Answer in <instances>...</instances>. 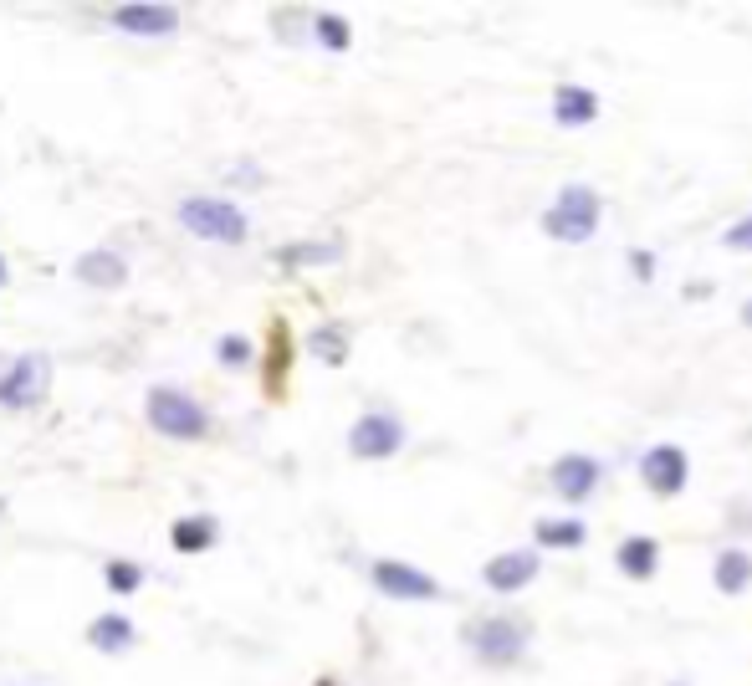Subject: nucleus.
Instances as JSON below:
<instances>
[{
	"label": "nucleus",
	"instance_id": "1a4fd4ad",
	"mask_svg": "<svg viewBox=\"0 0 752 686\" xmlns=\"http://www.w3.org/2000/svg\"><path fill=\"white\" fill-rule=\"evenodd\" d=\"M538 569H543V559L533 548H507V553H497V559H486L481 579H486V589H497V594H517V589H527L538 579Z\"/></svg>",
	"mask_w": 752,
	"mask_h": 686
},
{
	"label": "nucleus",
	"instance_id": "423d86ee",
	"mask_svg": "<svg viewBox=\"0 0 752 686\" xmlns=\"http://www.w3.org/2000/svg\"><path fill=\"white\" fill-rule=\"evenodd\" d=\"M400 446H405V425L394 420V415H384V410L359 415V420H353V431H348V451L359 456V461H389Z\"/></svg>",
	"mask_w": 752,
	"mask_h": 686
},
{
	"label": "nucleus",
	"instance_id": "cd10ccee",
	"mask_svg": "<svg viewBox=\"0 0 752 686\" xmlns=\"http://www.w3.org/2000/svg\"><path fill=\"white\" fill-rule=\"evenodd\" d=\"M0 282H6V256H0Z\"/></svg>",
	"mask_w": 752,
	"mask_h": 686
},
{
	"label": "nucleus",
	"instance_id": "20e7f679",
	"mask_svg": "<svg viewBox=\"0 0 752 686\" xmlns=\"http://www.w3.org/2000/svg\"><path fill=\"white\" fill-rule=\"evenodd\" d=\"M466 640H471L476 661H486V666H517L522 651H527V630L517 620H502V615L466 625Z\"/></svg>",
	"mask_w": 752,
	"mask_h": 686
},
{
	"label": "nucleus",
	"instance_id": "dca6fc26",
	"mask_svg": "<svg viewBox=\"0 0 752 686\" xmlns=\"http://www.w3.org/2000/svg\"><path fill=\"white\" fill-rule=\"evenodd\" d=\"M712 584H717L722 594H742V589L752 584V553H742V548H722V553H717V564H712Z\"/></svg>",
	"mask_w": 752,
	"mask_h": 686
},
{
	"label": "nucleus",
	"instance_id": "a878e982",
	"mask_svg": "<svg viewBox=\"0 0 752 686\" xmlns=\"http://www.w3.org/2000/svg\"><path fill=\"white\" fill-rule=\"evenodd\" d=\"M630 267H635V277H655V256L650 251H630Z\"/></svg>",
	"mask_w": 752,
	"mask_h": 686
},
{
	"label": "nucleus",
	"instance_id": "6ab92c4d",
	"mask_svg": "<svg viewBox=\"0 0 752 686\" xmlns=\"http://www.w3.org/2000/svg\"><path fill=\"white\" fill-rule=\"evenodd\" d=\"M338 251H343V241H318V246L307 241V246H282V251H277V262H282V267H307V262L318 267V262H333Z\"/></svg>",
	"mask_w": 752,
	"mask_h": 686
},
{
	"label": "nucleus",
	"instance_id": "a211bd4d",
	"mask_svg": "<svg viewBox=\"0 0 752 686\" xmlns=\"http://www.w3.org/2000/svg\"><path fill=\"white\" fill-rule=\"evenodd\" d=\"M533 538L543 543V548H584V523H573V518H538L533 523Z\"/></svg>",
	"mask_w": 752,
	"mask_h": 686
},
{
	"label": "nucleus",
	"instance_id": "f8f14e48",
	"mask_svg": "<svg viewBox=\"0 0 752 686\" xmlns=\"http://www.w3.org/2000/svg\"><path fill=\"white\" fill-rule=\"evenodd\" d=\"M553 118H558L563 128H584V123H594V118H599V93L579 88V82H563V88L553 93Z\"/></svg>",
	"mask_w": 752,
	"mask_h": 686
},
{
	"label": "nucleus",
	"instance_id": "aec40b11",
	"mask_svg": "<svg viewBox=\"0 0 752 686\" xmlns=\"http://www.w3.org/2000/svg\"><path fill=\"white\" fill-rule=\"evenodd\" d=\"M307 349H313L323 364H343V359H348V338H343V328H313Z\"/></svg>",
	"mask_w": 752,
	"mask_h": 686
},
{
	"label": "nucleus",
	"instance_id": "bb28decb",
	"mask_svg": "<svg viewBox=\"0 0 752 686\" xmlns=\"http://www.w3.org/2000/svg\"><path fill=\"white\" fill-rule=\"evenodd\" d=\"M742 323L752 328V297H747V303H742Z\"/></svg>",
	"mask_w": 752,
	"mask_h": 686
},
{
	"label": "nucleus",
	"instance_id": "7ed1b4c3",
	"mask_svg": "<svg viewBox=\"0 0 752 686\" xmlns=\"http://www.w3.org/2000/svg\"><path fill=\"white\" fill-rule=\"evenodd\" d=\"M180 226L200 241H220V246H236L246 241V210L220 200V195H190L180 205Z\"/></svg>",
	"mask_w": 752,
	"mask_h": 686
},
{
	"label": "nucleus",
	"instance_id": "0eeeda50",
	"mask_svg": "<svg viewBox=\"0 0 752 686\" xmlns=\"http://www.w3.org/2000/svg\"><path fill=\"white\" fill-rule=\"evenodd\" d=\"M640 477L655 497H681L686 492V477H691V456L676 446V441H660L640 456Z\"/></svg>",
	"mask_w": 752,
	"mask_h": 686
},
{
	"label": "nucleus",
	"instance_id": "6e6552de",
	"mask_svg": "<svg viewBox=\"0 0 752 686\" xmlns=\"http://www.w3.org/2000/svg\"><path fill=\"white\" fill-rule=\"evenodd\" d=\"M374 589L389 594V599H410V605L440 599V584H435L425 569L405 564V559H379V564H374Z\"/></svg>",
	"mask_w": 752,
	"mask_h": 686
},
{
	"label": "nucleus",
	"instance_id": "393cba45",
	"mask_svg": "<svg viewBox=\"0 0 752 686\" xmlns=\"http://www.w3.org/2000/svg\"><path fill=\"white\" fill-rule=\"evenodd\" d=\"M722 246L727 251H752V216H742L732 231H722Z\"/></svg>",
	"mask_w": 752,
	"mask_h": 686
},
{
	"label": "nucleus",
	"instance_id": "2eb2a0df",
	"mask_svg": "<svg viewBox=\"0 0 752 686\" xmlns=\"http://www.w3.org/2000/svg\"><path fill=\"white\" fill-rule=\"evenodd\" d=\"M134 620H128V615H98L93 625H87V646H93V651H128V646H134Z\"/></svg>",
	"mask_w": 752,
	"mask_h": 686
},
{
	"label": "nucleus",
	"instance_id": "f257e3e1",
	"mask_svg": "<svg viewBox=\"0 0 752 686\" xmlns=\"http://www.w3.org/2000/svg\"><path fill=\"white\" fill-rule=\"evenodd\" d=\"M599 216H604L599 190H589V185H563L558 200L543 210V231H548L553 241L579 246V241H589V236L599 231Z\"/></svg>",
	"mask_w": 752,
	"mask_h": 686
},
{
	"label": "nucleus",
	"instance_id": "5701e85b",
	"mask_svg": "<svg viewBox=\"0 0 752 686\" xmlns=\"http://www.w3.org/2000/svg\"><path fill=\"white\" fill-rule=\"evenodd\" d=\"M282 369H287V328L272 323V369H267V390H282Z\"/></svg>",
	"mask_w": 752,
	"mask_h": 686
},
{
	"label": "nucleus",
	"instance_id": "412c9836",
	"mask_svg": "<svg viewBox=\"0 0 752 686\" xmlns=\"http://www.w3.org/2000/svg\"><path fill=\"white\" fill-rule=\"evenodd\" d=\"M139 584H144V569H139L134 559H113V564H108V589H113V594H134Z\"/></svg>",
	"mask_w": 752,
	"mask_h": 686
},
{
	"label": "nucleus",
	"instance_id": "b1692460",
	"mask_svg": "<svg viewBox=\"0 0 752 686\" xmlns=\"http://www.w3.org/2000/svg\"><path fill=\"white\" fill-rule=\"evenodd\" d=\"M318 41L333 47V52H343L348 47V21L343 16H318Z\"/></svg>",
	"mask_w": 752,
	"mask_h": 686
},
{
	"label": "nucleus",
	"instance_id": "f03ea898",
	"mask_svg": "<svg viewBox=\"0 0 752 686\" xmlns=\"http://www.w3.org/2000/svg\"><path fill=\"white\" fill-rule=\"evenodd\" d=\"M144 415H149L154 431L169 436V441H200V436L210 431L205 405H200L195 395H185V390H169V384H154V390H149Z\"/></svg>",
	"mask_w": 752,
	"mask_h": 686
},
{
	"label": "nucleus",
	"instance_id": "39448f33",
	"mask_svg": "<svg viewBox=\"0 0 752 686\" xmlns=\"http://www.w3.org/2000/svg\"><path fill=\"white\" fill-rule=\"evenodd\" d=\"M52 384V359L47 354H21L6 374H0V405L6 410H31Z\"/></svg>",
	"mask_w": 752,
	"mask_h": 686
},
{
	"label": "nucleus",
	"instance_id": "ddd939ff",
	"mask_svg": "<svg viewBox=\"0 0 752 686\" xmlns=\"http://www.w3.org/2000/svg\"><path fill=\"white\" fill-rule=\"evenodd\" d=\"M77 277H82L87 287L113 292V287L128 282V262H123L118 251H82V256H77Z\"/></svg>",
	"mask_w": 752,
	"mask_h": 686
},
{
	"label": "nucleus",
	"instance_id": "c85d7f7f",
	"mask_svg": "<svg viewBox=\"0 0 752 686\" xmlns=\"http://www.w3.org/2000/svg\"><path fill=\"white\" fill-rule=\"evenodd\" d=\"M318 686H338V681H328V676H323V681H318Z\"/></svg>",
	"mask_w": 752,
	"mask_h": 686
},
{
	"label": "nucleus",
	"instance_id": "4468645a",
	"mask_svg": "<svg viewBox=\"0 0 752 686\" xmlns=\"http://www.w3.org/2000/svg\"><path fill=\"white\" fill-rule=\"evenodd\" d=\"M614 564H619V574L625 579H650L655 574V564H660V543L655 538H625L619 543V553H614Z\"/></svg>",
	"mask_w": 752,
	"mask_h": 686
},
{
	"label": "nucleus",
	"instance_id": "9d476101",
	"mask_svg": "<svg viewBox=\"0 0 752 686\" xmlns=\"http://www.w3.org/2000/svg\"><path fill=\"white\" fill-rule=\"evenodd\" d=\"M599 477H604L599 461L584 456V451H568V456L553 461V492H558L563 502H589L594 487H599Z\"/></svg>",
	"mask_w": 752,
	"mask_h": 686
},
{
	"label": "nucleus",
	"instance_id": "4be33fe9",
	"mask_svg": "<svg viewBox=\"0 0 752 686\" xmlns=\"http://www.w3.org/2000/svg\"><path fill=\"white\" fill-rule=\"evenodd\" d=\"M251 359H256L251 338H241V333H226V338H220V364H226V369H246Z\"/></svg>",
	"mask_w": 752,
	"mask_h": 686
},
{
	"label": "nucleus",
	"instance_id": "9b49d317",
	"mask_svg": "<svg viewBox=\"0 0 752 686\" xmlns=\"http://www.w3.org/2000/svg\"><path fill=\"white\" fill-rule=\"evenodd\" d=\"M113 21H118L123 31H134V36H169L174 26H180V16H174L169 6H144V0H134V6H118Z\"/></svg>",
	"mask_w": 752,
	"mask_h": 686
},
{
	"label": "nucleus",
	"instance_id": "f3484780",
	"mask_svg": "<svg viewBox=\"0 0 752 686\" xmlns=\"http://www.w3.org/2000/svg\"><path fill=\"white\" fill-rule=\"evenodd\" d=\"M220 538V528H215V518H205V512H195V518H180L174 523V533H169V543L180 548V553H200V548H210Z\"/></svg>",
	"mask_w": 752,
	"mask_h": 686
}]
</instances>
